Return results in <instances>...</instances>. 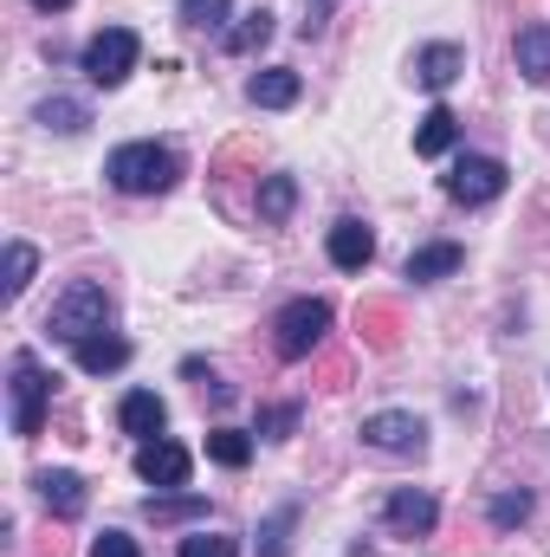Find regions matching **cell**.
Instances as JSON below:
<instances>
[{"label":"cell","mask_w":550,"mask_h":557,"mask_svg":"<svg viewBox=\"0 0 550 557\" xmlns=\"http://www.w3.org/2000/svg\"><path fill=\"white\" fill-rule=\"evenodd\" d=\"M104 175H111V188H124V195H168V188L182 182V156L162 149V143H124V149H111Z\"/></svg>","instance_id":"obj_1"},{"label":"cell","mask_w":550,"mask_h":557,"mask_svg":"<svg viewBox=\"0 0 550 557\" xmlns=\"http://www.w3.org/2000/svg\"><path fill=\"white\" fill-rule=\"evenodd\" d=\"M104 324H111V292L91 285V278L65 285L59 305H52V318H46V331H52L59 344H85V337H98Z\"/></svg>","instance_id":"obj_2"},{"label":"cell","mask_w":550,"mask_h":557,"mask_svg":"<svg viewBox=\"0 0 550 557\" xmlns=\"http://www.w3.org/2000/svg\"><path fill=\"white\" fill-rule=\"evenodd\" d=\"M324 337H330V305H324V298H291L273 318V344H278L285 363H304Z\"/></svg>","instance_id":"obj_3"},{"label":"cell","mask_w":550,"mask_h":557,"mask_svg":"<svg viewBox=\"0 0 550 557\" xmlns=\"http://www.w3.org/2000/svg\"><path fill=\"white\" fill-rule=\"evenodd\" d=\"M137 52H142V39L130 26H104V33H91V46H85V78L104 85V91H117V85L137 72Z\"/></svg>","instance_id":"obj_4"},{"label":"cell","mask_w":550,"mask_h":557,"mask_svg":"<svg viewBox=\"0 0 550 557\" xmlns=\"http://www.w3.org/2000/svg\"><path fill=\"white\" fill-rule=\"evenodd\" d=\"M46 396H52V376L39 370L33 350H20V357H13V434H20V441H33V434L46 428Z\"/></svg>","instance_id":"obj_5"},{"label":"cell","mask_w":550,"mask_h":557,"mask_svg":"<svg viewBox=\"0 0 550 557\" xmlns=\"http://www.w3.org/2000/svg\"><path fill=\"white\" fill-rule=\"evenodd\" d=\"M447 195H453L460 208L499 201V195H505V162H499V156H460L453 175H447Z\"/></svg>","instance_id":"obj_6"},{"label":"cell","mask_w":550,"mask_h":557,"mask_svg":"<svg viewBox=\"0 0 550 557\" xmlns=\"http://www.w3.org/2000/svg\"><path fill=\"white\" fill-rule=\"evenodd\" d=\"M383 525H389L396 539H427V532L440 525V506H434V493L402 486V493H389V506H383Z\"/></svg>","instance_id":"obj_7"},{"label":"cell","mask_w":550,"mask_h":557,"mask_svg":"<svg viewBox=\"0 0 550 557\" xmlns=\"http://www.w3.org/2000/svg\"><path fill=\"white\" fill-rule=\"evenodd\" d=\"M137 473L149 480V486H162V493H168V486H188L195 460H188V447H175V441H162V434H155V441H142V447H137Z\"/></svg>","instance_id":"obj_8"},{"label":"cell","mask_w":550,"mask_h":557,"mask_svg":"<svg viewBox=\"0 0 550 557\" xmlns=\"http://www.w3.org/2000/svg\"><path fill=\"white\" fill-rule=\"evenodd\" d=\"M363 441H370L376 454H421V447H427V428L414 416H402V409H383V416L363 421Z\"/></svg>","instance_id":"obj_9"},{"label":"cell","mask_w":550,"mask_h":557,"mask_svg":"<svg viewBox=\"0 0 550 557\" xmlns=\"http://www.w3.org/2000/svg\"><path fill=\"white\" fill-rule=\"evenodd\" d=\"M370 260H376V234H370L357 214L337 221V227H330V267H337V273H363Z\"/></svg>","instance_id":"obj_10"},{"label":"cell","mask_w":550,"mask_h":557,"mask_svg":"<svg viewBox=\"0 0 550 557\" xmlns=\"http://www.w3.org/2000/svg\"><path fill=\"white\" fill-rule=\"evenodd\" d=\"M162 421H168V409H162V396H155V389H130V396L117 403V428H124V434H137V441H155V434H162Z\"/></svg>","instance_id":"obj_11"},{"label":"cell","mask_w":550,"mask_h":557,"mask_svg":"<svg viewBox=\"0 0 550 557\" xmlns=\"http://www.w3.org/2000/svg\"><path fill=\"white\" fill-rule=\"evenodd\" d=\"M512 59H518V72H525L532 85H550V26H545V20L518 26V39H512Z\"/></svg>","instance_id":"obj_12"},{"label":"cell","mask_w":550,"mask_h":557,"mask_svg":"<svg viewBox=\"0 0 550 557\" xmlns=\"http://www.w3.org/2000/svg\"><path fill=\"white\" fill-rule=\"evenodd\" d=\"M460 72H466V52H460V46H421V52H414V78H421L427 91H447Z\"/></svg>","instance_id":"obj_13"},{"label":"cell","mask_w":550,"mask_h":557,"mask_svg":"<svg viewBox=\"0 0 550 557\" xmlns=\"http://www.w3.org/2000/svg\"><path fill=\"white\" fill-rule=\"evenodd\" d=\"M72 357H78V370H85V376H111V370H124V363H130V344H124V337H111V331H98V337L72 344Z\"/></svg>","instance_id":"obj_14"},{"label":"cell","mask_w":550,"mask_h":557,"mask_svg":"<svg viewBox=\"0 0 550 557\" xmlns=\"http://www.w3.org/2000/svg\"><path fill=\"white\" fill-rule=\"evenodd\" d=\"M33 486H39L46 512H59V519H78V512H85V480H78V473H65V467L52 473V467H46V473H39Z\"/></svg>","instance_id":"obj_15"},{"label":"cell","mask_w":550,"mask_h":557,"mask_svg":"<svg viewBox=\"0 0 550 557\" xmlns=\"http://www.w3.org/2000/svg\"><path fill=\"white\" fill-rule=\"evenodd\" d=\"M460 267H466V253H460L453 240H434V247H421V253H409V267H402V273H409L414 285H434V278L460 273Z\"/></svg>","instance_id":"obj_16"},{"label":"cell","mask_w":550,"mask_h":557,"mask_svg":"<svg viewBox=\"0 0 550 557\" xmlns=\"http://www.w3.org/2000/svg\"><path fill=\"white\" fill-rule=\"evenodd\" d=\"M460 137V117L447 111V104H434L427 117H421V131H414V156H447Z\"/></svg>","instance_id":"obj_17"},{"label":"cell","mask_w":550,"mask_h":557,"mask_svg":"<svg viewBox=\"0 0 550 557\" xmlns=\"http://www.w3.org/2000/svg\"><path fill=\"white\" fill-rule=\"evenodd\" d=\"M298 72H260L253 85H247V98L260 104V111H285V104H298Z\"/></svg>","instance_id":"obj_18"},{"label":"cell","mask_w":550,"mask_h":557,"mask_svg":"<svg viewBox=\"0 0 550 557\" xmlns=\"http://www.w3.org/2000/svg\"><path fill=\"white\" fill-rule=\"evenodd\" d=\"M39 124L59 131V137H78V131L91 124V111H85L78 98H46V104H39Z\"/></svg>","instance_id":"obj_19"},{"label":"cell","mask_w":550,"mask_h":557,"mask_svg":"<svg viewBox=\"0 0 550 557\" xmlns=\"http://www.w3.org/2000/svg\"><path fill=\"white\" fill-rule=\"evenodd\" d=\"M227 13H234L227 0H182V26L188 33H221L227 39Z\"/></svg>","instance_id":"obj_20"},{"label":"cell","mask_w":550,"mask_h":557,"mask_svg":"<svg viewBox=\"0 0 550 557\" xmlns=\"http://www.w3.org/2000/svg\"><path fill=\"white\" fill-rule=\"evenodd\" d=\"M298 208V182L291 175H266L260 182V221H285Z\"/></svg>","instance_id":"obj_21"},{"label":"cell","mask_w":550,"mask_h":557,"mask_svg":"<svg viewBox=\"0 0 550 557\" xmlns=\"http://www.w3.org/2000/svg\"><path fill=\"white\" fill-rule=\"evenodd\" d=\"M266 39H273V13L260 7V13H247V20H240V26H234L227 39H221V46H227V52H260Z\"/></svg>","instance_id":"obj_22"},{"label":"cell","mask_w":550,"mask_h":557,"mask_svg":"<svg viewBox=\"0 0 550 557\" xmlns=\"http://www.w3.org/2000/svg\"><path fill=\"white\" fill-rule=\"evenodd\" d=\"M208 454H214L221 467H247V460H253V441H247L240 428H214V434H208Z\"/></svg>","instance_id":"obj_23"},{"label":"cell","mask_w":550,"mask_h":557,"mask_svg":"<svg viewBox=\"0 0 550 557\" xmlns=\"http://www.w3.org/2000/svg\"><path fill=\"white\" fill-rule=\"evenodd\" d=\"M182 557H240V539H227V532H188L182 539Z\"/></svg>","instance_id":"obj_24"},{"label":"cell","mask_w":550,"mask_h":557,"mask_svg":"<svg viewBox=\"0 0 550 557\" xmlns=\"http://www.w3.org/2000/svg\"><path fill=\"white\" fill-rule=\"evenodd\" d=\"M33 267H39V253H33L26 240H13V247H7V298H20V292L33 285Z\"/></svg>","instance_id":"obj_25"},{"label":"cell","mask_w":550,"mask_h":557,"mask_svg":"<svg viewBox=\"0 0 550 557\" xmlns=\"http://www.w3.org/2000/svg\"><path fill=\"white\" fill-rule=\"evenodd\" d=\"M298 525V506H278L273 519H266V532H260V557H285V532Z\"/></svg>","instance_id":"obj_26"},{"label":"cell","mask_w":550,"mask_h":557,"mask_svg":"<svg viewBox=\"0 0 550 557\" xmlns=\"http://www.w3.org/2000/svg\"><path fill=\"white\" fill-rule=\"evenodd\" d=\"M525 519H532V493H499V499H492V525H499V532H512V525H525Z\"/></svg>","instance_id":"obj_27"},{"label":"cell","mask_w":550,"mask_h":557,"mask_svg":"<svg viewBox=\"0 0 550 557\" xmlns=\"http://www.w3.org/2000/svg\"><path fill=\"white\" fill-rule=\"evenodd\" d=\"M298 428V403H273V409H260V434L266 441H285Z\"/></svg>","instance_id":"obj_28"},{"label":"cell","mask_w":550,"mask_h":557,"mask_svg":"<svg viewBox=\"0 0 550 557\" xmlns=\"http://www.w3.org/2000/svg\"><path fill=\"white\" fill-rule=\"evenodd\" d=\"M195 512H208L201 499H149V519L155 525H168V519H195Z\"/></svg>","instance_id":"obj_29"},{"label":"cell","mask_w":550,"mask_h":557,"mask_svg":"<svg viewBox=\"0 0 550 557\" xmlns=\"http://www.w3.org/2000/svg\"><path fill=\"white\" fill-rule=\"evenodd\" d=\"M91 557H142V552H137V539H130V532H104V539L91 545Z\"/></svg>","instance_id":"obj_30"},{"label":"cell","mask_w":550,"mask_h":557,"mask_svg":"<svg viewBox=\"0 0 550 557\" xmlns=\"http://www.w3.org/2000/svg\"><path fill=\"white\" fill-rule=\"evenodd\" d=\"M330 7H337V0H304V39L330 26Z\"/></svg>","instance_id":"obj_31"},{"label":"cell","mask_w":550,"mask_h":557,"mask_svg":"<svg viewBox=\"0 0 550 557\" xmlns=\"http://www.w3.org/2000/svg\"><path fill=\"white\" fill-rule=\"evenodd\" d=\"M33 7H39V13H59V7H72V0H33Z\"/></svg>","instance_id":"obj_32"}]
</instances>
